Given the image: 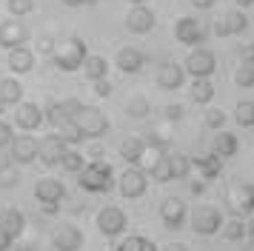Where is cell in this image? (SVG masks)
I'll return each mask as SVG.
<instances>
[{
	"label": "cell",
	"mask_w": 254,
	"mask_h": 251,
	"mask_svg": "<svg viewBox=\"0 0 254 251\" xmlns=\"http://www.w3.org/2000/svg\"><path fill=\"white\" fill-rule=\"evenodd\" d=\"M77 183H80L83 191H92V194H106L115 188V171L109 163L103 160H92L86 163L80 171H77Z\"/></svg>",
	"instance_id": "6da1fadb"
},
{
	"label": "cell",
	"mask_w": 254,
	"mask_h": 251,
	"mask_svg": "<svg viewBox=\"0 0 254 251\" xmlns=\"http://www.w3.org/2000/svg\"><path fill=\"white\" fill-rule=\"evenodd\" d=\"M86 55H89V49H86V43H83V37H69L66 43H60L58 49L52 52L55 66H58L60 71H69V74L83 66Z\"/></svg>",
	"instance_id": "7a4b0ae2"
},
{
	"label": "cell",
	"mask_w": 254,
	"mask_h": 251,
	"mask_svg": "<svg viewBox=\"0 0 254 251\" xmlns=\"http://www.w3.org/2000/svg\"><path fill=\"white\" fill-rule=\"evenodd\" d=\"M71 120L77 123V128L83 131V137H89V140H100V137L109 131L106 114L100 112V109H94V106H80L77 112L71 114Z\"/></svg>",
	"instance_id": "3957f363"
},
{
	"label": "cell",
	"mask_w": 254,
	"mask_h": 251,
	"mask_svg": "<svg viewBox=\"0 0 254 251\" xmlns=\"http://www.w3.org/2000/svg\"><path fill=\"white\" fill-rule=\"evenodd\" d=\"M226 208L234 217L254 211V180H237L226 191Z\"/></svg>",
	"instance_id": "277c9868"
},
{
	"label": "cell",
	"mask_w": 254,
	"mask_h": 251,
	"mask_svg": "<svg viewBox=\"0 0 254 251\" xmlns=\"http://www.w3.org/2000/svg\"><path fill=\"white\" fill-rule=\"evenodd\" d=\"M117 188H120V194H123L126 200H137V197H143V194L149 191V171L140 169V166H128V169L120 174Z\"/></svg>",
	"instance_id": "5b68a950"
},
{
	"label": "cell",
	"mask_w": 254,
	"mask_h": 251,
	"mask_svg": "<svg viewBox=\"0 0 254 251\" xmlns=\"http://www.w3.org/2000/svg\"><path fill=\"white\" fill-rule=\"evenodd\" d=\"M223 214H220V208L214 205H197L194 211H191V231L200 234V237H211V234H217L220 228H223Z\"/></svg>",
	"instance_id": "8992f818"
},
{
	"label": "cell",
	"mask_w": 254,
	"mask_h": 251,
	"mask_svg": "<svg viewBox=\"0 0 254 251\" xmlns=\"http://www.w3.org/2000/svg\"><path fill=\"white\" fill-rule=\"evenodd\" d=\"M183 71L191 74V77H211V74L217 71V57L211 55L208 49L194 46V49L189 52V57L183 60Z\"/></svg>",
	"instance_id": "52a82bcc"
},
{
	"label": "cell",
	"mask_w": 254,
	"mask_h": 251,
	"mask_svg": "<svg viewBox=\"0 0 254 251\" xmlns=\"http://www.w3.org/2000/svg\"><path fill=\"white\" fill-rule=\"evenodd\" d=\"M97 228H100V234L103 237H117V234H123L128 226L126 220V211L120 208V205H103L100 211H97Z\"/></svg>",
	"instance_id": "ba28073f"
},
{
	"label": "cell",
	"mask_w": 254,
	"mask_h": 251,
	"mask_svg": "<svg viewBox=\"0 0 254 251\" xmlns=\"http://www.w3.org/2000/svg\"><path fill=\"white\" fill-rule=\"evenodd\" d=\"M174 37H177V43L191 46V49H194V46L206 43L208 29L197 20V17H180V20L174 23Z\"/></svg>",
	"instance_id": "9c48e42d"
},
{
	"label": "cell",
	"mask_w": 254,
	"mask_h": 251,
	"mask_svg": "<svg viewBox=\"0 0 254 251\" xmlns=\"http://www.w3.org/2000/svg\"><path fill=\"white\" fill-rule=\"evenodd\" d=\"M14 126L20 131H35L43 126V109L32 100H20L14 106Z\"/></svg>",
	"instance_id": "30bf717a"
},
{
	"label": "cell",
	"mask_w": 254,
	"mask_h": 251,
	"mask_svg": "<svg viewBox=\"0 0 254 251\" xmlns=\"http://www.w3.org/2000/svg\"><path fill=\"white\" fill-rule=\"evenodd\" d=\"M52 246L58 251H80L83 249V231L71 223H60L52 231Z\"/></svg>",
	"instance_id": "8fae6325"
},
{
	"label": "cell",
	"mask_w": 254,
	"mask_h": 251,
	"mask_svg": "<svg viewBox=\"0 0 254 251\" xmlns=\"http://www.w3.org/2000/svg\"><path fill=\"white\" fill-rule=\"evenodd\" d=\"M154 23H157V17L146 3H137L126 11V29L131 34H149L154 29Z\"/></svg>",
	"instance_id": "7c38bea8"
},
{
	"label": "cell",
	"mask_w": 254,
	"mask_h": 251,
	"mask_svg": "<svg viewBox=\"0 0 254 251\" xmlns=\"http://www.w3.org/2000/svg\"><path fill=\"white\" fill-rule=\"evenodd\" d=\"M12 160L17 166H26V163H35L37 160V148H40V140L32 134H17L12 137Z\"/></svg>",
	"instance_id": "4fadbf2b"
},
{
	"label": "cell",
	"mask_w": 254,
	"mask_h": 251,
	"mask_svg": "<svg viewBox=\"0 0 254 251\" xmlns=\"http://www.w3.org/2000/svg\"><path fill=\"white\" fill-rule=\"evenodd\" d=\"M246 29H249V17L237 9L226 11L220 20H214V34H217V37H237V34H243Z\"/></svg>",
	"instance_id": "5bb4252c"
},
{
	"label": "cell",
	"mask_w": 254,
	"mask_h": 251,
	"mask_svg": "<svg viewBox=\"0 0 254 251\" xmlns=\"http://www.w3.org/2000/svg\"><path fill=\"white\" fill-rule=\"evenodd\" d=\"M63 151H66V143H63V137L60 134H46L40 140V148H37V160L52 169V166H60V157H63Z\"/></svg>",
	"instance_id": "9a60e30c"
},
{
	"label": "cell",
	"mask_w": 254,
	"mask_h": 251,
	"mask_svg": "<svg viewBox=\"0 0 254 251\" xmlns=\"http://www.w3.org/2000/svg\"><path fill=\"white\" fill-rule=\"evenodd\" d=\"M29 40V29H26L20 20H3L0 23V49H17V46H26Z\"/></svg>",
	"instance_id": "2e32d148"
},
{
	"label": "cell",
	"mask_w": 254,
	"mask_h": 251,
	"mask_svg": "<svg viewBox=\"0 0 254 251\" xmlns=\"http://www.w3.org/2000/svg\"><path fill=\"white\" fill-rule=\"evenodd\" d=\"M186 217H189V211H186V203L180 197H166L160 203V220L166 228H183Z\"/></svg>",
	"instance_id": "e0dca14e"
},
{
	"label": "cell",
	"mask_w": 254,
	"mask_h": 251,
	"mask_svg": "<svg viewBox=\"0 0 254 251\" xmlns=\"http://www.w3.org/2000/svg\"><path fill=\"white\" fill-rule=\"evenodd\" d=\"M115 66L120 68L123 74H137V71H143V66H146V55H143L140 49H134V46H123L115 57Z\"/></svg>",
	"instance_id": "ac0fdd59"
},
{
	"label": "cell",
	"mask_w": 254,
	"mask_h": 251,
	"mask_svg": "<svg viewBox=\"0 0 254 251\" xmlns=\"http://www.w3.org/2000/svg\"><path fill=\"white\" fill-rule=\"evenodd\" d=\"M186 80V71L180 63H174V60H169V63H163L160 68H157V86H160L163 91H177L180 86H183Z\"/></svg>",
	"instance_id": "d6986e66"
},
{
	"label": "cell",
	"mask_w": 254,
	"mask_h": 251,
	"mask_svg": "<svg viewBox=\"0 0 254 251\" xmlns=\"http://www.w3.org/2000/svg\"><path fill=\"white\" fill-rule=\"evenodd\" d=\"M66 197V186L55 177H43L35 183V200L37 203H60Z\"/></svg>",
	"instance_id": "ffe728a7"
},
{
	"label": "cell",
	"mask_w": 254,
	"mask_h": 251,
	"mask_svg": "<svg viewBox=\"0 0 254 251\" xmlns=\"http://www.w3.org/2000/svg\"><path fill=\"white\" fill-rule=\"evenodd\" d=\"M6 63L12 68V74H29L35 68V52L29 46H17V49H9V57Z\"/></svg>",
	"instance_id": "44dd1931"
},
{
	"label": "cell",
	"mask_w": 254,
	"mask_h": 251,
	"mask_svg": "<svg viewBox=\"0 0 254 251\" xmlns=\"http://www.w3.org/2000/svg\"><path fill=\"white\" fill-rule=\"evenodd\" d=\"M240 151V140H237V134H229V131H220V134H214V140H211V154L220 160H229L234 157Z\"/></svg>",
	"instance_id": "7402d4cb"
},
{
	"label": "cell",
	"mask_w": 254,
	"mask_h": 251,
	"mask_svg": "<svg viewBox=\"0 0 254 251\" xmlns=\"http://www.w3.org/2000/svg\"><path fill=\"white\" fill-rule=\"evenodd\" d=\"M23 228H26V217L17 208H3L0 211V231L3 234H9L12 240H17L23 234Z\"/></svg>",
	"instance_id": "603a6c76"
},
{
	"label": "cell",
	"mask_w": 254,
	"mask_h": 251,
	"mask_svg": "<svg viewBox=\"0 0 254 251\" xmlns=\"http://www.w3.org/2000/svg\"><path fill=\"white\" fill-rule=\"evenodd\" d=\"M191 166L200 171V180H206V183L214 180V177H220V171H223V163H220V157H214V154L191 157Z\"/></svg>",
	"instance_id": "cb8c5ba5"
},
{
	"label": "cell",
	"mask_w": 254,
	"mask_h": 251,
	"mask_svg": "<svg viewBox=\"0 0 254 251\" xmlns=\"http://www.w3.org/2000/svg\"><path fill=\"white\" fill-rule=\"evenodd\" d=\"M189 94H191V103H197V106H208V103L214 100V83H211V77H191V89H189Z\"/></svg>",
	"instance_id": "d4e9b609"
},
{
	"label": "cell",
	"mask_w": 254,
	"mask_h": 251,
	"mask_svg": "<svg viewBox=\"0 0 254 251\" xmlns=\"http://www.w3.org/2000/svg\"><path fill=\"white\" fill-rule=\"evenodd\" d=\"M0 100L6 106H17L23 100V86L17 77H0Z\"/></svg>",
	"instance_id": "484cf974"
},
{
	"label": "cell",
	"mask_w": 254,
	"mask_h": 251,
	"mask_svg": "<svg viewBox=\"0 0 254 251\" xmlns=\"http://www.w3.org/2000/svg\"><path fill=\"white\" fill-rule=\"evenodd\" d=\"M83 71H86V77H89V83L92 80H100L109 74V60H106L103 55H86V60H83Z\"/></svg>",
	"instance_id": "4316f807"
},
{
	"label": "cell",
	"mask_w": 254,
	"mask_h": 251,
	"mask_svg": "<svg viewBox=\"0 0 254 251\" xmlns=\"http://www.w3.org/2000/svg\"><path fill=\"white\" fill-rule=\"evenodd\" d=\"M143 148H146V143H143L140 137H126V140L120 143V157L126 160L128 166H140Z\"/></svg>",
	"instance_id": "83f0119b"
},
{
	"label": "cell",
	"mask_w": 254,
	"mask_h": 251,
	"mask_svg": "<svg viewBox=\"0 0 254 251\" xmlns=\"http://www.w3.org/2000/svg\"><path fill=\"white\" fill-rule=\"evenodd\" d=\"M149 177L151 180H157V183H172V166H169V154H160V157L151 163V169H149Z\"/></svg>",
	"instance_id": "f1b7e54d"
},
{
	"label": "cell",
	"mask_w": 254,
	"mask_h": 251,
	"mask_svg": "<svg viewBox=\"0 0 254 251\" xmlns=\"http://www.w3.org/2000/svg\"><path fill=\"white\" fill-rule=\"evenodd\" d=\"M58 134L63 137V143H66V146H77V143H83V140H86V137H83V131L80 128H77V123H74V120H63V123L58 126Z\"/></svg>",
	"instance_id": "f546056e"
},
{
	"label": "cell",
	"mask_w": 254,
	"mask_h": 251,
	"mask_svg": "<svg viewBox=\"0 0 254 251\" xmlns=\"http://www.w3.org/2000/svg\"><path fill=\"white\" fill-rule=\"evenodd\" d=\"M115 251H157V246H154L149 237H143V234H131V237H126Z\"/></svg>",
	"instance_id": "4dcf8cb0"
},
{
	"label": "cell",
	"mask_w": 254,
	"mask_h": 251,
	"mask_svg": "<svg viewBox=\"0 0 254 251\" xmlns=\"http://www.w3.org/2000/svg\"><path fill=\"white\" fill-rule=\"evenodd\" d=\"M220 234H223V237L229 240V243H240V240L246 237V223H243L240 217H231L229 223H223Z\"/></svg>",
	"instance_id": "1f68e13d"
},
{
	"label": "cell",
	"mask_w": 254,
	"mask_h": 251,
	"mask_svg": "<svg viewBox=\"0 0 254 251\" xmlns=\"http://www.w3.org/2000/svg\"><path fill=\"white\" fill-rule=\"evenodd\" d=\"M60 166H63V169L69 171V174H77V171H80L83 166H86V157H83V154L77 151V148H69V146H66L63 157H60Z\"/></svg>",
	"instance_id": "d6a6232c"
},
{
	"label": "cell",
	"mask_w": 254,
	"mask_h": 251,
	"mask_svg": "<svg viewBox=\"0 0 254 251\" xmlns=\"http://www.w3.org/2000/svg\"><path fill=\"white\" fill-rule=\"evenodd\" d=\"M169 166H172L174 180H186L189 171H191V157H186V154H169Z\"/></svg>",
	"instance_id": "836d02e7"
},
{
	"label": "cell",
	"mask_w": 254,
	"mask_h": 251,
	"mask_svg": "<svg viewBox=\"0 0 254 251\" xmlns=\"http://www.w3.org/2000/svg\"><path fill=\"white\" fill-rule=\"evenodd\" d=\"M234 120H237V126H243V128H252L254 126V100L237 103V109H234Z\"/></svg>",
	"instance_id": "e575fe53"
},
{
	"label": "cell",
	"mask_w": 254,
	"mask_h": 251,
	"mask_svg": "<svg viewBox=\"0 0 254 251\" xmlns=\"http://www.w3.org/2000/svg\"><path fill=\"white\" fill-rule=\"evenodd\" d=\"M234 83H237V89H252L254 86V66L252 63H240V66L234 68Z\"/></svg>",
	"instance_id": "d590c367"
},
{
	"label": "cell",
	"mask_w": 254,
	"mask_h": 251,
	"mask_svg": "<svg viewBox=\"0 0 254 251\" xmlns=\"http://www.w3.org/2000/svg\"><path fill=\"white\" fill-rule=\"evenodd\" d=\"M6 9H9L12 17H26L35 9V0H6Z\"/></svg>",
	"instance_id": "8d00e7d4"
},
{
	"label": "cell",
	"mask_w": 254,
	"mask_h": 251,
	"mask_svg": "<svg viewBox=\"0 0 254 251\" xmlns=\"http://www.w3.org/2000/svg\"><path fill=\"white\" fill-rule=\"evenodd\" d=\"M149 100H146V97H131V100L126 103V114L128 117H146V114H149Z\"/></svg>",
	"instance_id": "74e56055"
},
{
	"label": "cell",
	"mask_w": 254,
	"mask_h": 251,
	"mask_svg": "<svg viewBox=\"0 0 254 251\" xmlns=\"http://www.w3.org/2000/svg\"><path fill=\"white\" fill-rule=\"evenodd\" d=\"M206 126L208 128H223V126H226V112H220V109H208L206 112Z\"/></svg>",
	"instance_id": "f35d334b"
},
{
	"label": "cell",
	"mask_w": 254,
	"mask_h": 251,
	"mask_svg": "<svg viewBox=\"0 0 254 251\" xmlns=\"http://www.w3.org/2000/svg\"><path fill=\"white\" fill-rule=\"evenodd\" d=\"M183 106H180V103H172V106H166V109H163V117H166V120H169V123H177V120H183Z\"/></svg>",
	"instance_id": "ab89813d"
},
{
	"label": "cell",
	"mask_w": 254,
	"mask_h": 251,
	"mask_svg": "<svg viewBox=\"0 0 254 251\" xmlns=\"http://www.w3.org/2000/svg\"><path fill=\"white\" fill-rule=\"evenodd\" d=\"M92 89H94V94H97V97H109L115 86L109 83V77H100V80H92Z\"/></svg>",
	"instance_id": "60d3db41"
},
{
	"label": "cell",
	"mask_w": 254,
	"mask_h": 251,
	"mask_svg": "<svg viewBox=\"0 0 254 251\" xmlns=\"http://www.w3.org/2000/svg\"><path fill=\"white\" fill-rule=\"evenodd\" d=\"M12 137H14L12 126H9L6 120H3V117H0V148H3V146H9V143H12Z\"/></svg>",
	"instance_id": "b9f144b4"
},
{
	"label": "cell",
	"mask_w": 254,
	"mask_h": 251,
	"mask_svg": "<svg viewBox=\"0 0 254 251\" xmlns=\"http://www.w3.org/2000/svg\"><path fill=\"white\" fill-rule=\"evenodd\" d=\"M240 63H252L254 66V40L240 46Z\"/></svg>",
	"instance_id": "7bdbcfd3"
},
{
	"label": "cell",
	"mask_w": 254,
	"mask_h": 251,
	"mask_svg": "<svg viewBox=\"0 0 254 251\" xmlns=\"http://www.w3.org/2000/svg\"><path fill=\"white\" fill-rule=\"evenodd\" d=\"M0 183H3V186H14V183H17V171L0 166Z\"/></svg>",
	"instance_id": "ee69618b"
},
{
	"label": "cell",
	"mask_w": 254,
	"mask_h": 251,
	"mask_svg": "<svg viewBox=\"0 0 254 251\" xmlns=\"http://www.w3.org/2000/svg\"><path fill=\"white\" fill-rule=\"evenodd\" d=\"M60 211V203H40V214H49V217H55Z\"/></svg>",
	"instance_id": "f6af8a7d"
},
{
	"label": "cell",
	"mask_w": 254,
	"mask_h": 251,
	"mask_svg": "<svg viewBox=\"0 0 254 251\" xmlns=\"http://www.w3.org/2000/svg\"><path fill=\"white\" fill-rule=\"evenodd\" d=\"M189 3H191L194 9L206 11V9H214V3H217V0H189Z\"/></svg>",
	"instance_id": "bcb514c9"
},
{
	"label": "cell",
	"mask_w": 254,
	"mask_h": 251,
	"mask_svg": "<svg viewBox=\"0 0 254 251\" xmlns=\"http://www.w3.org/2000/svg\"><path fill=\"white\" fill-rule=\"evenodd\" d=\"M189 191L194 194V197H197V194H203V191H206V180H194V183H189Z\"/></svg>",
	"instance_id": "7dc6e473"
},
{
	"label": "cell",
	"mask_w": 254,
	"mask_h": 251,
	"mask_svg": "<svg viewBox=\"0 0 254 251\" xmlns=\"http://www.w3.org/2000/svg\"><path fill=\"white\" fill-rule=\"evenodd\" d=\"M37 49H40L43 55H52V52H55V46H52V37H43V40H40V46H37Z\"/></svg>",
	"instance_id": "c3c4849f"
},
{
	"label": "cell",
	"mask_w": 254,
	"mask_h": 251,
	"mask_svg": "<svg viewBox=\"0 0 254 251\" xmlns=\"http://www.w3.org/2000/svg\"><path fill=\"white\" fill-rule=\"evenodd\" d=\"M12 243H14V240L9 237V234H3V231H0V251H9V249H12Z\"/></svg>",
	"instance_id": "681fc988"
},
{
	"label": "cell",
	"mask_w": 254,
	"mask_h": 251,
	"mask_svg": "<svg viewBox=\"0 0 254 251\" xmlns=\"http://www.w3.org/2000/svg\"><path fill=\"white\" fill-rule=\"evenodd\" d=\"M157 251H189V246H183V243H169V246H163Z\"/></svg>",
	"instance_id": "f907efd6"
},
{
	"label": "cell",
	"mask_w": 254,
	"mask_h": 251,
	"mask_svg": "<svg viewBox=\"0 0 254 251\" xmlns=\"http://www.w3.org/2000/svg\"><path fill=\"white\" fill-rule=\"evenodd\" d=\"M89 157H92V160H103V148H100V146H94L92 151H89Z\"/></svg>",
	"instance_id": "816d5d0a"
},
{
	"label": "cell",
	"mask_w": 254,
	"mask_h": 251,
	"mask_svg": "<svg viewBox=\"0 0 254 251\" xmlns=\"http://www.w3.org/2000/svg\"><path fill=\"white\" fill-rule=\"evenodd\" d=\"M66 6H86V3H92V0H63Z\"/></svg>",
	"instance_id": "f5cc1de1"
},
{
	"label": "cell",
	"mask_w": 254,
	"mask_h": 251,
	"mask_svg": "<svg viewBox=\"0 0 254 251\" xmlns=\"http://www.w3.org/2000/svg\"><path fill=\"white\" fill-rule=\"evenodd\" d=\"M237 6H243V9H249V6H254V0H234Z\"/></svg>",
	"instance_id": "db71d44e"
},
{
	"label": "cell",
	"mask_w": 254,
	"mask_h": 251,
	"mask_svg": "<svg viewBox=\"0 0 254 251\" xmlns=\"http://www.w3.org/2000/svg\"><path fill=\"white\" fill-rule=\"evenodd\" d=\"M246 234H252V237H254V220H252V223H246Z\"/></svg>",
	"instance_id": "11a10c76"
},
{
	"label": "cell",
	"mask_w": 254,
	"mask_h": 251,
	"mask_svg": "<svg viewBox=\"0 0 254 251\" xmlns=\"http://www.w3.org/2000/svg\"><path fill=\"white\" fill-rule=\"evenodd\" d=\"M243 251H254V237H252V243H249V246H246Z\"/></svg>",
	"instance_id": "9f6ffc18"
},
{
	"label": "cell",
	"mask_w": 254,
	"mask_h": 251,
	"mask_svg": "<svg viewBox=\"0 0 254 251\" xmlns=\"http://www.w3.org/2000/svg\"><path fill=\"white\" fill-rule=\"evenodd\" d=\"M17 251H35V249H32V246H20Z\"/></svg>",
	"instance_id": "6f0895ef"
},
{
	"label": "cell",
	"mask_w": 254,
	"mask_h": 251,
	"mask_svg": "<svg viewBox=\"0 0 254 251\" xmlns=\"http://www.w3.org/2000/svg\"><path fill=\"white\" fill-rule=\"evenodd\" d=\"M3 112H6V103L0 100V117H3Z\"/></svg>",
	"instance_id": "680465c9"
},
{
	"label": "cell",
	"mask_w": 254,
	"mask_h": 251,
	"mask_svg": "<svg viewBox=\"0 0 254 251\" xmlns=\"http://www.w3.org/2000/svg\"><path fill=\"white\" fill-rule=\"evenodd\" d=\"M128 3H131V6H137V3H146V0H128Z\"/></svg>",
	"instance_id": "91938a15"
}]
</instances>
